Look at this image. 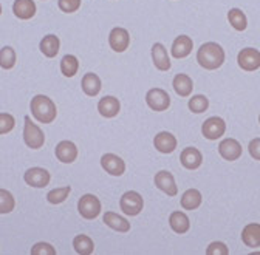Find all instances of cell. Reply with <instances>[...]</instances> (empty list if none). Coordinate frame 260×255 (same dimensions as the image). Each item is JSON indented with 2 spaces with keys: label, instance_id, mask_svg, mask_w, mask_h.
I'll return each mask as SVG.
<instances>
[{
  "label": "cell",
  "instance_id": "cell-26",
  "mask_svg": "<svg viewBox=\"0 0 260 255\" xmlns=\"http://www.w3.org/2000/svg\"><path fill=\"white\" fill-rule=\"evenodd\" d=\"M202 200L203 198H202L200 190L189 189V190H186V192L183 194V197H181V207L186 209V210H195V209L200 207Z\"/></svg>",
  "mask_w": 260,
  "mask_h": 255
},
{
  "label": "cell",
  "instance_id": "cell-11",
  "mask_svg": "<svg viewBox=\"0 0 260 255\" xmlns=\"http://www.w3.org/2000/svg\"><path fill=\"white\" fill-rule=\"evenodd\" d=\"M218 153L226 161H237L242 156V145L237 139L226 138L218 144Z\"/></svg>",
  "mask_w": 260,
  "mask_h": 255
},
{
  "label": "cell",
  "instance_id": "cell-15",
  "mask_svg": "<svg viewBox=\"0 0 260 255\" xmlns=\"http://www.w3.org/2000/svg\"><path fill=\"white\" fill-rule=\"evenodd\" d=\"M54 153H56V158L59 159L60 163L72 164L75 159L78 158V147L72 141H60L56 145Z\"/></svg>",
  "mask_w": 260,
  "mask_h": 255
},
{
  "label": "cell",
  "instance_id": "cell-17",
  "mask_svg": "<svg viewBox=\"0 0 260 255\" xmlns=\"http://www.w3.org/2000/svg\"><path fill=\"white\" fill-rule=\"evenodd\" d=\"M153 145L159 153L168 155L177 149V138L169 132H159L153 139Z\"/></svg>",
  "mask_w": 260,
  "mask_h": 255
},
{
  "label": "cell",
  "instance_id": "cell-13",
  "mask_svg": "<svg viewBox=\"0 0 260 255\" xmlns=\"http://www.w3.org/2000/svg\"><path fill=\"white\" fill-rule=\"evenodd\" d=\"M155 186L162 190L165 194H168L169 197H175L178 194V187L175 184L174 175L168 170H161L155 175Z\"/></svg>",
  "mask_w": 260,
  "mask_h": 255
},
{
  "label": "cell",
  "instance_id": "cell-21",
  "mask_svg": "<svg viewBox=\"0 0 260 255\" xmlns=\"http://www.w3.org/2000/svg\"><path fill=\"white\" fill-rule=\"evenodd\" d=\"M119 101L115 96H104L100 102H98V112L104 118H115L119 113Z\"/></svg>",
  "mask_w": 260,
  "mask_h": 255
},
{
  "label": "cell",
  "instance_id": "cell-36",
  "mask_svg": "<svg viewBox=\"0 0 260 255\" xmlns=\"http://www.w3.org/2000/svg\"><path fill=\"white\" fill-rule=\"evenodd\" d=\"M57 7L62 13H76L81 8V0H59Z\"/></svg>",
  "mask_w": 260,
  "mask_h": 255
},
{
  "label": "cell",
  "instance_id": "cell-24",
  "mask_svg": "<svg viewBox=\"0 0 260 255\" xmlns=\"http://www.w3.org/2000/svg\"><path fill=\"white\" fill-rule=\"evenodd\" d=\"M169 225L172 228V231L175 234H186L190 228V221L187 218V215L184 212H172L169 216Z\"/></svg>",
  "mask_w": 260,
  "mask_h": 255
},
{
  "label": "cell",
  "instance_id": "cell-39",
  "mask_svg": "<svg viewBox=\"0 0 260 255\" xmlns=\"http://www.w3.org/2000/svg\"><path fill=\"white\" fill-rule=\"evenodd\" d=\"M248 150H249V155L257 159V161H260V138H254L249 145H248Z\"/></svg>",
  "mask_w": 260,
  "mask_h": 255
},
{
  "label": "cell",
  "instance_id": "cell-29",
  "mask_svg": "<svg viewBox=\"0 0 260 255\" xmlns=\"http://www.w3.org/2000/svg\"><path fill=\"white\" fill-rule=\"evenodd\" d=\"M73 247L79 255H90L94 250V243L87 235H76L73 240Z\"/></svg>",
  "mask_w": 260,
  "mask_h": 255
},
{
  "label": "cell",
  "instance_id": "cell-33",
  "mask_svg": "<svg viewBox=\"0 0 260 255\" xmlns=\"http://www.w3.org/2000/svg\"><path fill=\"white\" fill-rule=\"evenodd\" d=\"M187 105L192 113H203L209 107V99L206 96H203V94H195V96H192L189 99Z\"/></svg>",
  "mask_w": 260,
  "mask_h": 255
},
{
  "label": "cell",
  "instance_id": "cell-18",
  "mask_svg": "<svg viewBox=\"0 0 260 255\" xmlns=\"http://www.w3.org/2000/svg\"><path fill=\"white\" fill-rule=\"evenodd\" d=\"M192 47H193L192 39H190L189 36L181 34V36H178V38L174 41L172 50H171V51H172V56H174L175 59H184V57H187V56L190 54Z\"/></svg>",
  "mask_w": 260,
  "mask_h": 255
},
{
  "label": "cell",
  "instance_id": "cell-41",
  "mask_svg": "<svg viewBox=\"0 0 260 255\" xmlns=\"http://www.w3.org/2000/svg\"><path fill=\"white\" fill-rule=\"evenodd\" d=\"M258 122H260V116H258Z\"/></svg>",
  "mask_w": 260,
  "mask_h": 255
},
{
  "label": "cell",
  "instance_id": "cell-19",
  "mask_svg": "<svg viewBox=\"0 0 260 255\" xmlns=\"http://www.w3.org/2000/svg\"><path fill=\"white\" fill-rule=\"evenodd\" d=\"M13 13L22 20H28L36 14V4L32 0H16L13 5Z\"/></svg>",
  "mask_w": 260,
  "mask_h": 255
},
{
  "label": "cell",
  "instance_id": "cell-40",
  "mask_svg": "<svg viewBox=\"0 0 260 255\" xmlns=\"http://www.w3.org/2000/svg\"><path fill=\"white\" fill-rule=\"evenodd\" d=\"M0 16H2V5H0Z\"/></svg>",
  "mask_w": 260,
  "mask_h": 255
},
{
  "label": "cell",
  "instance_id": "cell-5",
  "mask_svg": "<svg viewBox=\"0 0 260 255\" xmlns=\"http://www.w3.org/2000/svg\"><path fill=\"white\" fill-rule=\"evenodd\" d=\"M146 102L153 112H165L171 107V96L162 88H152L146 94Z\"/></svg>",
  "mask_w": 260,
  "mask_h": 255
},
{
  "label": "cell",
  "instance_id": "cell-28",
  "mask_svg": "<svg viewBox=\"0 0 260 255\" xmlns=\"http://www.w3.org/2000/svg\"><path fill=\"white\" fill-rule=\"evenodd\" d=\"M79 70V60L76 56L73 54H67V56H63L62 60H60V71L63 76H67V78H73Z\"/></svg>",
  "mask_w": 260,
  "mask_h": 255
},
{
  "label": "cell",
  "instance_id": "cell-1",
  "mask_svg": "<svg viewBox=\"0 0 260 255\" xmlns=\"http://www.w3.org/2000/svg\"><path fill=\"white\" fill-rule=\"evenodd\" d=\"M197 62L206 70H217L224 62V50L217 42H206L197 51Z\"/></svg>",
  "mask_w": 260,
  "mask_h": 255
},
{
  "label": "cell",
  "instance_id": "cell-9",
  "mask_svg": "<svg viewBox=\"0 0 260 255\" xmlns=\"http://www.w3.org/2000/svg\"><path fill=\"white\" fill-rule=\"evenodd\" d=\"M23 179H25V183L28 186L41 189V187H47L48 186L51 176H50L48 170H45L42 167H31V169H28L25 172Z\"/></svg>",
  "mask_w": 260,
  "mask_h": 255
},
{
  "label": "cell",
  "instance_id": "cell-2",
  "mask_svg": "<svg viewBox=\"0 0 260 255\" xmlns=\"http://www.w3.org/2000/svg\"><path fill=\"white\" fill-rule=\"evenodd\" d=\"M29 108L32 116L41 124H51L57 116L56 104L48 96H44V94H38V96L32 98Z\"/></svg>",
  "mask_w": 260,
  "mask_h": 255
},
{
  "label": "cell",
  "instance_id": "cell-8",
  "mask_svg": "<svg viewBox=\"0 0 260 255\" xmlns=\"http://www.w3.org/2000/svg\"><path fill=\"white\" fill-rule=\"evenodd\" d=\"M239 67L245 71H254L260 68V51L255 48H243L237 56Z\"/></svg>",
  "mask_w": 260,
  "mask_h": 255
},
{
  "label": "cell",
  "instance_id": "cell-34",
  "mask_svg": "<svg viewBox=\"0 0 260 255\" xmlns=\"http://www.w3.org/2000/svg\"><path fill=\"white\" fill-rule=\"evenodd\" d=\"M16 207V201L11 192L0 189V213H10Z\"/></svg>",
  "mask_w": 260,
  "mask_h": 255
},
{
  "label": "cell",
  "instance_id": "cell-12",
  "mask_svg": "<svg viewBox=\"0 0 260 255\" xmlns=\"http://www.w3.org/2000/svg\"><path fill=\"white\" fill-rule=\"evenodd\" d=\"M103 169L112 176H121L125 172V163L115 153H106L101 158Z\"/></svg>",
  "mask_w": 260,
  "mask_h": 255
},
{
  "label": "cell",
  "instance_id": "cell-10",
  "mask_svg": "<svg viewBox=\"0 0 260 255\" xmlns=\"http://www.w3.org/2000/svg\"><path fill=\"white\" fill-rule=\"evenodd\" d=\"M109 44L112 47L113 51L116 53H122L128 48L130 45V34L125 28H121V26H116L110 31L109 34Z\"/></svg>",
  "mask_w": 260,
  "mask_h": 255
},
{
  "label": "cell",
  "instance_id": "cell-4",
  "mask_svg": "<svg viewBox=\"0 0 260 255\" xmlns=\"http://www.w3.org/2000/svg\"><path fill=\"white\" fill-rule=\"evenodd\" d=\"M119 207L121 210L125 213V215H130V216H135L138 215L143 207H144V201H143V197L135 192V190H128L125 192L121 200H119Z\"/></svg>",
  "mask_w": 260,
  "mask_h": 255
},
{
  "label": "cell",
  "instance_id": "cell-3",
  "mask_svg": "<svg viewBox=\"0 0 260 255\" xmlns=\"http://www.w3.org/2000/svg\"><path fill=\"white\" fill-rule=\"evenodd\" d=\"M23 141L29 149H41L45 142V135L36 124H32L29 116H25V127H23Z\"/></svg>",
  "mask_w": 260,
  "mask_h": 255
},
{
  "label": "cell",
  "instance_id": "cell-31",
  "mask_svg": "<svg viewBox=\"0 0 260 255\" xmlns=\"http://www.w3.org/2000/svg\"><path fill=\"white\" fill-rule=\"evenodd\" d=\"M72 192V187L70 186H65V187H59V189H53L47 194V200L51 204H60L67 200L69 194Z\"/></svg>",
  "mask_w": 260,
  "mask_h": 255
},
{
  "label": "cell",
  "instance_id": "cell-16",
  "mask_svg": "<svg viewBox=\"0 0 260 255\" xmlns=\"http://www.w3.org/2000/svg\"><path fill=\"white\" fill-rule=\"evenodd\" d=\"M152 60L153 65L159 70V71H168L171 70V59L168 54V50L165 48V45L156 42L152 47Z\"/></svg>",
  "mask_w": 260,
  "mask_h": 255
},
{
  "label": "cell",
  "instance_id": "cell-14",
  "mask_svg": "<svg viewBox=\"0 0 260 255\" xmlns=\"http://www.w3.org/2000/svg\"><path fill=\"white\" fill-rule=\"evenodd\" d=\"M180 161L184 169L187 170H195L199 169L203 163V155L199 149L195 147H186L181 155H180Z\"/></svg>",
  "mask_w": 260,
  "mask_h": 255
},
{
  "label": "cell",
  "instance_id": "cell-20",
  "mask_svg": "<svg viewBox=\"0 0 260 255\" xmlns=\"http://www.w3.org/2000/svg\"><path fill=\"white\" fill-rule=\"evenodd\" d=\"M81 87H82V91L87 94V96L93 98V96H96V94H100V91L103 88V84H101V79H100V76H98V75L87 73L82 78Z\"/></svg>",
  "mask_w": 260,
  "mask_h": 255
},
{
  "label": "cell",
  "instance_id": "cell-6",
  "mask_svg": "<svg viewBox=\"0 0 260 255\" xmlns=\"http://www.w3.org/2000/svg\"><path fill=\"white\" fill-rule=\"evenodd\" d=\"M78 210H79L82 218L94 220L98 215L101 213V201L98 200L94 195L87 194V195L81 197V200L78 203Z\"/></svg>",
  "mask_w": 260,
  "mask_h": 255
},
{
  "label": "cell",
  "instance_id": "cell-7",
  "mask_svg": "<svg viewBox=\"0 0 260 255\" xmlns=\"http://www.w3.org/2000/svg\"><path fill=\"white\" fill-rule=\"evenodd\" d=\"M224 132H226V124L218 116H212V118L206 119L202 125V133L209 141L221 138L224 135Z\"/></svg>",
  "mask_w": 260,
  "mask_h": 255
},
{
  "label": "cell",
  "instance_id": "cell-27",
  "mask_svg": "<svg viewBox=\"0 0 260 255\" xmlns=\"http://www.w3.org/2000/svg\"><path fill=\"white\" fill-rule=\"evenodd\" d=\"M59 45H60L59 38L54 36V34H48L41 41L39 48H41V51H42V54L45 57H54L59 53Z\"/></svg>",
  "mask_w": 260,
  "mask_h": 255
},
{
  "label": "cell",
  "instance_id": "cell-32",
  "mask_svg": "<svg viewBox=\"0 0 260 255\" xmlns=\"http://www.w3.org/2000/svg\"><path fill=\"white\" fill-rule=\"evenodd\" d=\"M16 65V51L11 47H4L0 50V67L11 70Z\"/></svg>",
  "mask_w": 260,
  "mask_h": 255
},
{
  "label": "cell",
  "instance_id": "cell-25",
  "mask_svg": "<svg viewBox=\"0 0 260 255\" xmlns=\"http://www.w3.org/2000/svg\"><path fill=\"white\" fill-rule=\"evenodd\" d=\"M172 87H174V90H175V93L178 94V96H181V98H187L189 94L192 93L193 82H192V79H190L187 75L180 73V75H177V76L174 78V81H172Z\"/></svg>",
  "mask_w": 260,
  "mask_h": 255
},
{
  "label": "cell",
  "instance_id": "cell-38",
  "mask_svg": "<svg viewBox=\"0 0 260 255\" xmlns=\"http://www.w3.org/2000/svg\"><path fill=\"white\" fill-rule=\"evenodd\" d=\"M206 253L208 255H228V253H230V249H228L226 244L221 243V241H214V243H211L208 246Z\"/></svg>",
  "mask_w": 260,
  "mask_h": 255
},
{
  "label": "cell",
  "instance_id": "cell-30",
  "mask_svg": "<svg viewBox=\"0 0 260 255\" xmlns=\"http://www.w3.org/2000/svg\"><path fill=\"white\" fill-rule=\"evenodd\" d=\"M228 20H230L233 28L237 29V31H245L246 26H248V19H246L245 13L242 10H239V8L230 10V13H228Z\"/></svg>",
  "mask_w": 260,
  "mask_h": 255
},
{
  "label": "cell",
  "instance_id": "cell-23",
  "mask_svg": "<svg viewBox=\"0 0 260 255\" xmlns=\"http://www.w3.org/2000/svg\"><path fill=\"white\" fill-rule=\"evenodd\" d=\"M242 241L248 247H260V225L251 223L242 231Z\"/></svg>",
  "mask_w": 260,
  "mask_h": 255
},
{
  "label": "cell",
  "instance_id": "cell-35",
  "mask_svg": "<svg viewBox=\"0 0 260 255\" xmlns=\"http://www.w3.org/2000/svg\"><path fill=\"white\" fill-rule=\"evenodd\" d=\"M16 125V121L13 115L10 113H0V135L10 133Z\"/></svg>",
  "mask_w": 260,
  "mask_h": 255
},
{
  "label": "cell",
  "instance_id": "cell-37",
  "mask_svg": "<svg viewBox=\"0 0 260 255\" xmlns=\"http://www.w3.org/2000/svg\"><path fill=\"white\" fill-rule=\"evenodd\" d=\"M31 255H56V250L51 244L41 241L31 247Z\"/></svg>",
  "mask_w": 260,
  "mask_h": 255
},
{
  "label": "cell",
  "instance_id": "cell-22",
  "mask_svg": "<svg viewBox=\"0 0 260 255\" xmlns=\"http://www.w3.org/2000/svg\"><path fill=\"white\" fill-rule=\"evenodd\" d=\"M103 221L110 229H113L116 232H128L130 231V223L115 212H106Z\"/></svg>",
  "mask_w": 260,
  "mask_h": 255
}]
</instances>
